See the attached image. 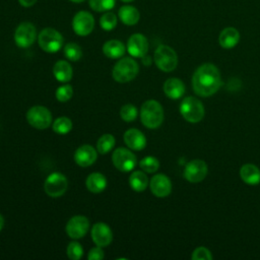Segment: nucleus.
<instances>
[{
	"label": "nucleus",
	"mask_w": 260,
	"mask_h": 260,
	"mask_svg": "<svg viewBox=\"0 0 260 260\" xmlns=\"http://www.w3.org/2000/svg\"><path fill=\"white\" fill-rule=\"evenodd\" d=\"M180 113L189 123H198L204 117L203 104L194 96L185 98L180 105Z\"/></svg>",
	"instance_id": "4"
},
{
	"label": "nucleus",
	"mask_w": 260,
	"mask_h": 260,
	"mask_svg": "<svg viewBox=\"0 0 260 260\" xmlns=\"http://www.w3.org/2000/svg\"><path fill=\"white\" fill-rule=\"evenodd\" d=\"M89 228L88 219L83 215L72 216L66 223V233L71 239H80L87 233Z\"/></svg>",
	"instance_id": "13"
},
{
	"label": "nucleus",
	"mask_w": 260,
	"mask_h": 260,
	"mask_svg": "<svg viewBox=\"0 0 260 260\" xmlns=\"http://www.w3.org/2000/svg\"><path fill=\"white\" fill-rule=\"evenodd\" d=\"M98 154L95 149L89 144L79 146L74 152V160L80 167H89L96 160Z\"/></svg>",
	"instance_id": "17"
},
{
	"label": "nucleus",
	"mask_w": 260,
	"mask_h": 260,
	"mask_svg": "<svg viewBox=\"0 0 260 260\" xmlns=\"http://www.w3.org/2000/svg\"><path fill=\"white\" fill-rule=\"evenodd\" d=\"M122 2H125V3H129V2H132V1H134V0H121Z\"/></svg>",
	"instance_id": "41"
},
{
	"label": "nucleus",
	"mask_w": 260,
	"mask_h": 260,
	"mask_svg": "<svg viewBox=\"0 0 260 260\" xmlns=\"http://www.w3.org/2000/svg\"><path fill=\"white\" fill-rule=\"evenodd\" d=\"M141 123L149 129L159 127L164 121V109L161 105L154 100H148L143 103L140 109Z\"/></svg>",
	"instance_id": "2"
},
{
	"label": "nucleus",
	"mask_w": 260,
	"mask_h": 260,
	"mask_svg": "<svg viewBox=\"0 0 260 260\" xmlns=\"http://www.w3.org/2000/svg\"><path fill=\"white\" fill-rule=\"evenodd\" d=\"M115 143L116 139L112 134H104L99 138L96 142V149L99 153L106 154L115 146Z\"/></svg>",
	"instance_id": "27"
},
{
	"label": "nucleus",
	"mask_w": 260,
	"mask_h": 260,
	"mask_svg": "<svg viewBox=\"0 0 260 260\" xmlns=\"http://www.w3.org/2000/svg\"><path fill=\"white\" fill-rule=\"evenodd\" d=\"M91 239L96 246L107 247L113 240V233L111 228L105 222H96L91 228Z\"/></svg>",
	"instance_id": "15"
},
{
	"label": "nucleus",
	"mask_w": 260,
	"mask_h": 260,
	"mask_svg": "<svg viewBox=\"0 0 260 260\" xmlns=\"http://www.w3.org/2000/svg\"><path fill=\"white\" fill-rule=\"evenodd\" d=\"M68 188V180L61 173H53L48 176L44 184V190L50 197L57 198L65 194Z\"/></svg>",
	"instance_id": "8"
},
{
	"label": "nucleus",
	"mask_w": 260,
	"mask_h": 260,
	"mask_svg": "<svg viewBox=\"0 0 260 260\" xmlns=\"http://www.w3.org/2000/svg\"><path fill=\"white\" fill-rule=\"evenodd\" d=\"M129 185L136 192L144 191L148 186V178L141 171H134L129 177Z\"/></svg>",
	"instance_id": "26"
},
{
	"label": "nucleus",
	"mask_w": 260,
	"mask_h": 260,
	"mask_svg": "<svg viewBox=\"0 0 260 260\" xmlns=\"http://www.w3.org/2000/svg\"><path fill=\"white\" fill-rule=\"evenodd\" d=\"M208 168L204 160L202 159H192L190 160L184 170V178L191 183H199L203 181L207 175Z\"/></svg>",
	"instance_id": "12"
},
{
	"label": "nucleus",
	"mask_w": 260,
	"mask_h": 260,
	"mask_svg": "<svg viewBox=\"0 0 260 260\" xmlns=\"http://www.w3.org/2000/svg\"><path fill=\"white\" fill-rule=\"evenodd\" d=\"M154 63L158 69L165 72H171L178 65V56L175 50L167 45H159L154 51Z\"/></svg>",
	"instance_id": "5"
},
{
	"label": "nucleus",
	"mask_w": 260,
	"mask_h": 260,
	"mask_svg": "<svg viewBox=\"0 0 260 260\" xmlns=\"http://www.w3.org/2000/svg\"><path fill=\"white\" fill-rule=\"evenodd\" d=\"M104 257H105L104 251L102 250V247H100V246L91 248L88 252V255H87L88 260H101Z\"/></svg>",
	"instance_id": "37"
},
{
	"label": "nucleus",
	"mask_w": 260,
	"mask_h": 260,
	"mask_svg": "<svg viewBox=\"0 0 260 260\" xmlns=\"http://www.w3.org/2000/svg\"><path fill=\"white\" fill-rule=\"evenodd\" d=\"M36 39L37 28L31 22H21L14 31V42L19 48L30 47L36 42Z\"/></svg>",
	"instance_id": "9"
},
{
	"label": "nucleus",
	"mask_w": 260,
	"mask_h": 260,
	"mask_svg": "<svg viewBox=\"0 0 260 260\" xmlns=\"http://www.w3.org/2000/svg\"><path fill=\"white\" fill-rule=\"evenodd\" d=\"M149 187L151 193L155 197L159 198L167 197L172 192L171 180L164 174H157L153 176L149 182Z\"/></svg>",
	"instance_id": "16"
},
{
	"label": "nucleus",
	"mask_w": 260,
	"mask_h": 260,
	"mask_svg": "<svg viewBox=\"0 0 260 260\" xmlns=\"http://www.w3.org/2000/svg\"><path fill=\"white\" fill-rule=\"evenodd\" d=\"M139 167L146 173H154L159 168V161L154 156H145L139 161Z\"/></svg>",
	"instance_id": "32"
},
{
	"label": "nucleus",
	"mask_w": 260,
	"mask_h": 260,
	"mask_svg": "<svg viewBox=\"0 0 260 260\" xmlns=\"http://www.w3.org/2000/svg\"><path fill=\"white\" fill-rule=\"evenodd\" d=\"M66 253L69 259L71 260H79L83 255L82 246L77 242H71L68 244Z\"/></svg>",
	"instance_id": "34"
},
{
	"label": "nucleus",
	"mask_w": 260,
	"mask_h": 260,
	"mask_svg": "<svg viewBox=\"0 0 260 260\" xmlns=\"http://www.w3.org/2000/svg\"><path fill=\"white\" fill-rule=\"evenodd\" d=\"M88 4L95 12H106L115 7L116 0H88Z\"/></svg>",
	"instance_id": "30"
},
{
	"label": "nucleus",
	"mask_w": 260,
	"mask_h": 260,
	"mask_svg": "<svg viewBox=\"0 0 260 260\" xmlns=\"http://www.w3.org/2000/svg\"><path fill=\"white\" fill-rule=\"evenodd\" d=\"M125 144L133 150H142L146 145L145 135L136 128H130L124 133Z\"/></svg>",
	"instance_id": "18"
},
{
	"label": "nucleus",
	"mask_w": 260,
	"mask_h": 260,
	"mask_svg": "<svg viewBox=\"0 0 260 260\" xmlns=\"http://www.w3.org/2000/svg\"><path fill=\"white\" fill-rule=\"evenodd\" d=\"M119 19L126 25H134L139 21L140 13L138 9L132 5H123L118 11Z\"/></svg>",
	"instance_id": "23"
},
{
	"label": "nucleus",
	"mask_w": 260,
	"mask_h": 260,
	"mask_svg": "<svg viewBox=\"0 0 260 260\" xmlns=\"http://www.w3.org/2000/svg\"><path fill=\"white\" fill-rule=\"evenodd\" d=\"M64 56L69 61H78L82 57V49L76 43H68L64 47Z\"/></svg>",
	"instance_id": "29"
},
{
	"label": "nucleus",
	"mask_w": 260,
	"mask_h": 260,
	"mask_svg": "<svg viewBox=\"0 0 260 260\" xmlns=\"http://www.w3.org/2000/svg\"><path fill=\"white\" fill-rule=\"evenodd\" d=\"M138 112L134 105L132 104H126L122 106L120 110V116L123 121L125 122H132L137 118Z\"/></svg>",
	"instance_id": "33"
},
{
	"label": "nucleus",
	"mask_w": 260,
	"mask_h": 260,
	"mask_svg": "<svg viewBox=\"0 0 260 260\" xmlns=\"http://www.w3.org/2000/svg\"><path fill=\"white\" fill-rule=\"evenodd\" d=\"M162 89L165 94L172 100H178L185 93V85L183 81L176 77L167 79L164 83Z\"/></svg>",
	"instance_id": "20"
},
{
	"label": "nucleus",
	"mask_w": 260,
	"mask_h": 260,
	"mask_svg": "<svg viewBox=\"0 0 260 260\" xmlns=\"http://www.w3.org/2000/svg\"><path fill=\"white\" fill-rule=\"evenodd\" d=\"M85 186L91 193H101L107 187V179L101 173H91L85 180Z\"/></svg>",
	"instance_id": "25"
},
{
	"label": "nucleus",
	"mask_w": 260,
	"mask_h": 260,
	"mask_svg": "<svg viewBox=\"0 0 260 260\" xmlns=\"http://www.w3.org/2000/svg\"><path fill=\"white\" fill-rule=\"evenodd\" d=\"M72 94H73V88L70 84H64L59 86L55 93L56 99L61 103L68 102L72 98Z\"/></svg>",
	"instance_id": "35"
},
{
	"label": "nucleus",
	"mask_w": 260,
	"mask_h": 260,
	"mask_svg": "<svg viewBox=\"0 0 260 260\" xmlns=\"http://www.w3.org/2000/svg\"><path fill=\"white\" fill-rule=\"evenodd\" d=\"M126 52L125 45L118 40L107 41L103 46V53L106 57L111 59H119L123 57Z\"/></svg>",
	"instance_id": "22"
},
{
	"label": "nucleus",
	"mask_w": 260,
	"mask_h": 260,
	"mask_svg": "<svg viewBox=\"0 0 260 260\" xmlns=\"http://www.w3.org/2000/svg\"><path fill=\"white\" fill-rule=\"evenodd\" d=\"M94 27L93 15L85 10L78 11L72 19V28L77 36H88Z\"/></svg>",
	"instance_id": "11"
},
{
	"label": "nucleus",
	"mask_w": 260,
	"mask_h": 260,
	"mask_svg": "<svg viewBox=\"0 0 260 260\" xmlns=\"http://www.w3.org/2000/svg\"><path fill=\"white\" fill-rule=\"evenodd\" d=\"M240 177L248 185H257L260 183V170L253 164H245L240 169Z\"/></svg>",
	"instance_id": "21"
},
{
	"label": "nucleus",
	"mask_w": 260,
	"mask_h": 260,
	"mask_svg": "<svg viewBox=\"0 0 260 260\" xmlns=\"http://www.w3.org/2000/svg\"><path fill=\"white\" fill-rule=\"evenodd\" d=\"M112 161L119 171L130 172L135 168L137 159L132 151L125 147H119L113 152Z\"/></svg>",
	"instance_id": "10"
},
{
	"label": "nucleus",
	"mask_w": 260,
	"mask_h": 260,
	"mask_svg": "<svg viewBox=\"0 0 260 260\" xmlns=\"http://www.w3.org/2000/svg\"><path fill=\"white\" fill-rule=\"evenodd\" d=\"M240 41V32L236 27H224L218 36V44L223 49H232L238 45Z\"/></svg>",
	"instance_id": "19"
},
{
	"label": "nucleus",
	"mask_w": 260,
	"mask_h": 260,
	"mask_svg": "<svg viewBox=\"0 0 260 260\" xmlns=\"http://www.w3.org/2000/svg\"><path fill=\"white\" fill-rule=\"evenodd\" d=\"M38 43L43 51L47 53H56L63 45V37L57 29L46 27L39 34Z\"/></svg>",
	"instance_id": "6"
},
{
	"label": "nucleus",
	"mask_w": 260,
	"mask_h": 260,
	"mask_svg": "<svg viewBox=\"0 0 260 260\" xmlns=\"http://www.w3.org/2000/svg\"><path fill=\"white\" fill-rule=\"evenodd\" d=\"M221 85V77L217 67L211 63L200 65L192 76V87L199 96L214 94Z\"/></svg>",
	"instance_id": "1"
},
{
	"label": "nucleus",
	"mask_w": 260,
	"mask_h": 260,
	"mask_svg": "<svg viewBox=\"0 0 260 260\" xmlns=\"http://www.w3.org/2000/svg\"><path fill=\"white\" fill-rule=\"evenodd\" d=\"M138 71H139V66L137 62L130 57H125V58H121L114 65L112 70V75L117 82L125 83L134 79L138 74Z\"/></svg>",
	"instance_id": "3"
},
{
	"label": "nucleus",
	"mask_w": 260,
	"mask_h": 260,
	"mask_svg": "<svg viewBox=\"0 0 260 260\" xmlns=\"http://www.w3.org/2000/svg\"><path fill=\"white\" fill-rule=\"evenodd\" d=\"M191 258L192 260H211L213 256L207 248L198 247L193 251Z\"/></svg>",
	"instance_id": "36"
},
{
	"label": "nucleus",
	"mask_w": 260,
	"mask_h": 260,
	"mask_svg": "<svg viewBox=\"0 0 260 260\" xmlns=\"http://www.w3.org/2000/svg\"><path fill=\"white\" fill-rule=\"evenodd\" d=\"M71 2H74V3H81V2H83V1H85V0H70Z\"/></svg>",
	"instance_id": "40"
},
{
	"label": "nucleus",
	"mask_w": 260,
	"mask_h": 260,
	"mask_svg": "<svg viewBox=\"0 0 260 260\" xmlns=\"http://www.w3.org/2000/svg\"><path fill=\"white\" fill-rule=\"evenodd\" d=\"M26 121L34 128L43 130L52 124V114L46 107L34 106L26 112Z\"/></svg>",
	"instance_id": "7"
},
{
	"label": "nucleus",
	"mask_w": 260,
	"mask_h": 260,
	"mask_svg": "<svg viewBox=\"0 0 260 260\" xmlns=\"http://www.w3.org/2000/svg\"><path fill=\"white\" fill-rule=\"evenodd\" d=\"M148 41L142 34H133L127 42L128 53L135 58H142L148 52Z\"/></svg>",
	"instance_id": "14"
},
{
	"label": "nucleus",
	"mask_w": 260,
	"mask_h": 260,
	"mask_svg": "<svg viewBox=\"0 0 260 260\" xmlns=\"http://www.w3.org/2000/svg\"><path fill=\"white\" fill-rule=\"evenodd\" d=\"M38 0H18V3L23 7H31L37 3Z\"/></svg>",
	"instance_id": "38"
},
{
	"label": "nucleus",
	"mask_w": 260,
	"mask_h": 260,
	"mask_svg": "<svg viewBox=\"0 0 260 260\" xmlns=\"http://www.w3.org/2000/svg\"><path fill=\"white\" fill-rule=\"evenodd\" d=\"M118 18L114 12L106 11L100 18V25L105 30H112L117 26Z\"/></svg>",
	"instance_id": "31"
},
{
	"label": "nucleus",
	"mask_w": 260,
	"mask_h": 260,
	"mask_svg": "<svg viewBox=\"0 0 260 260\" xmlns=\"http://www.w3.org/2000/svg\"><path fill=\"white\" fill-rule=\"evenodd\" d=\"M52 127H53L54 132H56L58 134H61V135H64V134H67L68 132L71 131L72 122L67 117H59L53 122Z\"/></svg>",
	"instance_id": "28"
},
{
	"label": "nucleus",
	"mask_w": 260,
	"mask_h": 260,
	"mask_svg": "<svg viewBox=\"0 0 260 260\" xmlns=\"http://www.w3.org/2000/svg\"><path fill=\"white\" fill-rule=\"evenodd\" d=\"M53 74L59 82L66 83L71 80L73 70L67 61L59 60L55 63L54 67H53Z\"/></svg>",
	"instance_id": "24"
},
{
	"label": "nucleus",
	"mask_w": 260,
	"mask_h": 260,
	"mask_svg": "<svg viewBox=\"0 0 260 260\" xmlns=\"http://www.w3.org/2000/svg\"><path fill=\"white\" fill-rule=\"evenodd\" d=\"M3 226H4V218H3V216L0 214V231L2 230Z\"/></svg>",
	"instance_id": "39"
}]
</instances>
